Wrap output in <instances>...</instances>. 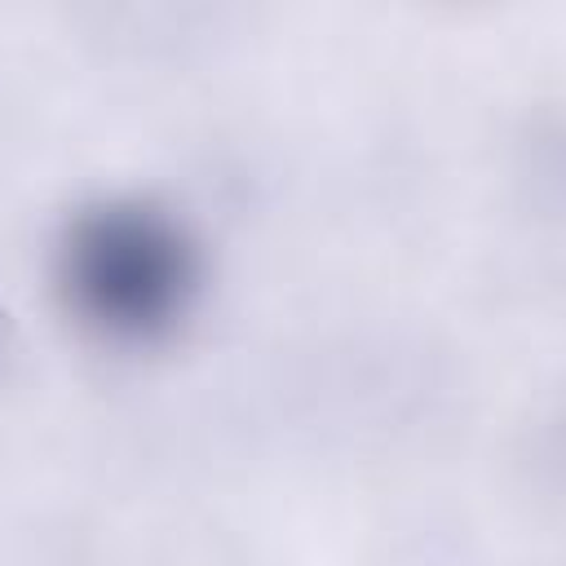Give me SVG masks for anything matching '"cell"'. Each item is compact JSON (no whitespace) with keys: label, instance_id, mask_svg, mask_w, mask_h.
I'll return each instance as SVG.
<instances>
[{"label":"cell","instance_id":"obj_1","mask_svg":"<svg viewBox=\"0 0 566 566\" xmlns=\"http://www.w3.org/2000/svg\"><path fill=\"white\" fill-rule=\"evenodd\" d=\"M53 292L66 318L111 349H159L208 292V252L190 221L150 195L80 203L53 243Z\"/></svg>","mask_w":566,"mask_h":566},{"label":"cell","instance_id":"obj_2","mask_svg":"<svg viewBox=\"0 0 566 566\" xmlns=\"http://www.w3.org/2000/svg\"><path fill=\"white\" fill-rule=\"evenodd\" d=\"M0 354H4V310H0Z\"/></svg>","mask_w":566,"mask_h":566}]
</instances>
